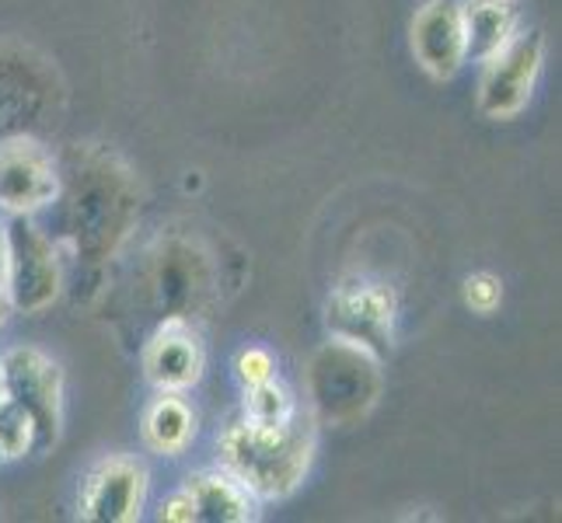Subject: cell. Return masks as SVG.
Instances as JSON below:
<instances>
[{"label":"cell","mask_w":562,"mask_h":523,"mask_svg":"<svg viewBox=\"0 0 562 523\" xmlns=\"http://www.w3.org/2000/svg\"><path fill=\"white\" fill-rule=\"evenodd\" d=\"M32 447H35L32 422L25 419V412H18L4 395V405H0V457H22Z\"/></svg>","instance_id":"cell-17"},{"label":"cell","mask_w":562,"mask_h":523,"mask_svg":"<svg viewBox=\"0 0 562 523\" xmlns=\"http://www.w3.org/2000/svg\"><path fill=\"white\" fill-rule=\"evenodd\" d=\"M8 262H11V245H8V224H0V289L8 286Z\"/></svg>","instance_id":"cell-21"},{"label":"cell","mask_w":562,"mask_h":523,"mask_svg":"<svg viewBox=\"0 0 562 523\" xmlns=\"http://www.w3.org/2000/svg\"><path fill=\"white\" fill-rule=\"evenodd\" d=\"M144 371L161 391H186L203 374V349L182 321H168L144 353Z\"/></svg>","instance_id":"cell-11"},{"label":"cell","mask_w":562,"mask_h":523,"mask_svg":"<svg viewBox=\"0 0 562 523\" xmlns=\"http://www.w3.org/2000/svg\"><path fill=\"white\" fill-rule=\"evenodd\" d=\"M461 18H464V53L482 64L517 32L514 0H469V4H461Z\"/></svg>","instance_id":"cell-14"},{"label":"cell","mask_w":562,"mask_h":523,"mask_svg":"<svg viewBox=\"0 0 562 523\" xmlns=\"http://www.w3.org/2000/svg\"><path fill=\"white\" fill-rule=\"evenodd\" d=\"M238 374L245 384H262L273 377V356H269L266 349H248L238 360Z\"/></svg>","instance_id":"cell-19"},{"label":"cell","mask_w":562,"mask_h":523,"mask_svg":"<svg viewBox=\"0 0 562 523\" xmlns=\"http://www.w3.org/2000/svg\"><path fill=\"white\" fill-rule=\"evenodd\" d=\"M541 60H546V38L541 32H514L482 70L479 105L493 120H510L528 105Z\"/></svg>","instance_id":"cell-5"},{"label":"cell","mask_w":562,"mask_h":523,"mask_svg":"<svg viewBox=\"0 0 562 523\" xmlns=\"http://www.w3.org/2000/svg\"><path fill=\"white\" fill-rule=\"evenodd\" d=\"M203 273H206L203 259L192 255L182 245H168V251L158 255V265H154V273H150V286L165 311H171L168 321H182L189 307H196L200 294L206 289Z\"/></svg>","instance_id":"cell-12"},{"label":"cell","mask_w":562,"mask_h":523,"mask_svg":"<svg viewBox=\"0 0 562 523\" xmlns=\"http://www.w3.org/2000/svg\"><path fill=\"white\" fill-rule=\"evenodd\" d=\"M315 433L301 416L290 422H238L221 440L224 471L256 499H283L294 492L312 464Z\"/></svg>","instance_id":"cell-1"},{"label":"cell","mask_w":562,"mask_h":523,"mask_svg":"<svg viewBox=\"0 0 562 523\" xmlns=\"http://www.w3.org/2000/svg\"><path fill=\"white\" fill-rule=\"evenodd\" d=\"M186 492L192 499V513L203 523H245L256 516V496L227 471L189 478Z\"/></svg>","instance_id":"cell-13"},{"label":"cell","mask_w":562,"mask_h":523,"mask_svg":"<svg viewBox=\"0 0 562 523\" xmlns=\"http://www.w3.org/2000/svg\"><path fill=\"white\" fill-rule=\"evenodd\" d=\"M381 395L378 356L346 339L325 342L307 366V398L322 422L350 425L374 409Z\"/></svg>","instance_id":"cell-2"},{"label":"cell","mask_w":562,"mask_h":523,"mask_svg":"<svg viewBox=\"0 0 562 523\" xmlns=\"http://www.w3.org/2000/svg\"><path fill=\"white\" fill-rule=\"evenodd\" d=\"M0 384L18 412L35 430V447L46 451L60 440V409H64V374L46 353L18 345L0 360Z\"/></svg>","instance_id":"cell-4"},{"label":"cell","mask_w":562,"mask_h":523,"mask_svg":"<svg viewBox=\"0 0 562 523\" xmlns=\"http://www.w3.org/2000/svg\"><path fill=\"white\" fill-rule=\"evenodd\" d=\"M245 416H248L251 422L277 425V422H290V419H294L297 409H294V398L286 395V387L269 377V380H262V384H248Z\"/></svg>","instance_id":"cell-16"},{"label":"cell","mask_w":562,"mask_h":523,"mask_svg":"<svg viewBox=\"0 0 562 523\" xmlns=\"http://www.w3.org/2000/svg\"><path fill=\"white\" fill-rule=\"evenodd\" d=\"M144 433L154 451L182 454L189 447L192 433H196V416H192V409L179 398V391H165L150 405V412L144 419Z\"/></svg>","instance_id":"cell-15"},{"label":"cell","mask_w":562,"mask_h":523,"mask_svg":"<svg viewBox=\"0 0 562 523\" xmlns=\"http://www.w3.org/2000/svg\"><path fill=\"white\" fill-rule=\"evenodd\" d=\"M8 311H11V300H8V294H4V289H0V325H4Z\"/></svg>","instance_id":"cell-22"},{"label":"cell","mask_w":562,"mask_h":523,"mask_svg":"<svg viewBox=\"0 0 562 523\" xmlns=\"http://www.w3.org/2000/svg\"><path fill=\"white\" fill-rule=\"evenodd\" d=\"M133 200L126 174H115L109 161H94L85 174H77V189L70 200V235L77 251L105 255L126 235L133 217Z\"/></svg>","instance_id":"cell-3"},{"label":"cell","mask_w":562,"mask_h":523,"mask_svg":"<svg viewBox=\"0 0 562 523\" xmlns=\"http://www.w3.org/2000/svg\"><path fill=\"white\" fill-rule=\"evenodd\" d=\"M395 294L381 283H342L328 300V328L336 339L363 345L378 360L392 349Z\"/></svg>","instance_id":"cell-7"},{"label":"cell","mask_w":562,"mask_h":523,"mask_svg":"<svg viewBox=\"0 0 562 523\" xmlns=\"http://www.w3.org/2000/svg\"><path fill=\"white\" fill-rule=\"evenodd\" d=\"M60 192V174L49 154L32 140H14L0 150V209L32 213Z\"/></svg>","instance_id":"cell-9"},{"label":"cell","mask_w":562,"mask_h":523,"mask_svg":"<svg viewBox=\"0 0 562 523\" xmlns=\"http://www.w3.org/2000/svg\"><path fill=\"white\" fill-rule=\"evenodd\" d=\"M503 300V283L490 273H479V276H469V283H464V304L472 307V311L479 315H490L496 311Z\"/></svg>","instance_id":"cell-18"},{"label":"cell","mask_w":562,"mask_h":523,"mask_svg":"<svg viewBox=\"0 0 562 523\" xmlns=\"http://www.w3.org/2000/svg\"><path fill=\"white\" fill-rule=\"evenodd\" d=\"M147 496L144 464L130 457H109L85 481L81 516L91 523H130L140 516Z\"/></svg>","instance_id":"cell-8"},{"label":"cell","mask_w":562,"mask_h":523,"mask_svg":"<svg viewBox=\"0 0 562 523\" xmlns=\"http://www.w3.org/2000/svg\"><path fill=\"white\" fill-rule=\"evenodd\" d=\"M0 405H4V384H0Z\"/></svg>","instance_id":"cell-23"},{"label":"cell","mask_w":562,"mask_h":523,"mask_svg":"<svg viewBox=\"0 0 562 523\" xmlns=\"http://www.w3.org/2000/svg\"><path fill=\"white\" fill-rule=\"evenodd\" d=\"M413 53L426 73L448 81L469 60L464 53V18L458 0H430L413 22Z\"/></svg>","instance_id":"cell-10"},{"label":"cell","mask_w":562,"mask_h":523,"mask_svg":"<svg viewBox=\"0 0 562 523\" xmlns=\"http://www.w3.org/2000/svg\"><path fill=\"white\" fill-rule=\"evenodd\" d=\"M161 520H168V523H192V520H196V513H192V499H189L186 489L176 492V496H171V499L165 502Z\"/></svg>","instance_id":"cell-20"},{"label":"cell","mask_w":562,"mask_h":523,"mask_svg":"<svg viewBox=\"0 0 562 523\" xmlns=\"http://www.w3.org/2000/svg\"><path fill=\"white\" fill-rule=\"evenodd\" d=\"M8 245H11V262H8V286L4 294L11 307L25 315H35L49 307L60 294V262H56V248L49 238L29 220L8 224Z\"/></svg>","instance_id":"cell-6"}]
</instances>
